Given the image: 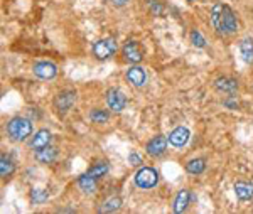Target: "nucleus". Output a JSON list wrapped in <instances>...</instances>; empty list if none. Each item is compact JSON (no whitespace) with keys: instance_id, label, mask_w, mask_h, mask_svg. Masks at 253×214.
Masks as SVG:
<instances>
[{"instance_id":"1","label":"nucleus","mask_w":253,"mask_h":214,"mask_svg":"<svg viewBox=\"0 0 253 214\" xmlns=\"http://www.w3.org/2000/svg\"><path fill=\"white\" fill-rule=\"evenodd\" d=\"M211 26L219 36H231L238 31V20L236 14L226 3H216L210 14Z\"/></svg>"},{"instance_id":"2","label":"nucleus","mask_w":253,"mask_h":214,"mask_svg":"<svg viewBox=\"0 0 253 214\" xmlns=\"http://www.w3.org/2000/svg\"><path fill=\"white\" fill-rule=\"evenodd\" d=\"M7 131H9L10 138L15 140V142H24L27 137H31L32 133V123L27 118L22 117H15L12 118L7 125Z\"/></svg>"},{"instance_id":"3","label":"nucleus","mask_w":253,"mask_h":214,"mask_svg":"<svg viewBox=\"0 0 253 214\" xmlns=\"http://www.w3.org/2000/svg\"><path fill=\"white\" fill-rule=\"evenodd\" d=\"M159 182V174L152 167H142L135 174V186L140 189H152Z\"/></svg>"},{"instance_id":"4","label":"nucleus","mask_w":253,"mask_h":214,"mask_svg":"<svg viewBox=\"0 0 253 214\" xmlns=\"http://www.w3.org/2000/svg\"><path fill=\"white\" fill-rule=\"evenodd\" d=\"M117 52V41L112 38L107 39H100L98 43L93 44V54L98 59H108Z\"/></svg>"},{"instance_id":"5","label":"nucleus","mask_w":253,"mask_h":214,"mask_svg":"<svg viewBox=\"0 0 253 214\" xmlns=\"http://www.w3.org/2000/svg\"><path fill=\"white\" fill-rule=\"evenodd\" d=\"M75 101H76V91H73V89H64V91L56 94L54 106L61 115H64L71 110V106L75 105Z\"/></svg>"},{"instance_id":"6","label":"nucleus","mask_w":253,"mask_h":214,"mask_svg":"<svg viewBox=\"0 0 253 214\" xmlns=\"http://www.w3.org/2000/svg\"><path fill=\"white\" fill-rule=\"evenodd\" d=\"M107 103H108L110 110H113V112H122L126 105V96L120 89L110 88L107 91Z\"/></svg>"},{"instance_id":"7","label":"nucleus","mask_w":253,"mask_h":214,"mask_svg":"<svg viewBox=\"0 0 253 214\" xmlns=\"http://www.w3.org/2000/svg\"><path fill=\"white\" fill-rule=\"evenodd\" d=\"M34 75L41 78V80H52L56 75H58V69L52 63H47V61H41V63H36L34 68H32Z\"/></svg>"},{"instance_id":"8","label":"nucleus","mask_w":253,"mask_h":214,"mask_svg":"<svg viewBox=\"0 0 253 214\" xmlns=\"http://www.w3.org/2000/svg\"><path fill=\"white\" fill-rule=\"evenodd\" d=\"M122 52H124L125 61H128V63H140L142 57H144V54H142V49L135 41L126 43L124 46V49H122Z\"/></svg>"},{"instance_id":"9","label":"nucleus","mask_w":253,"mask_h":214,"mask_svg":"<svg viewBox=\"0 0 253 214\" xmlns=\"http://www.w3.org/2000/svg\"><path fill=\"white\" fill-rule=\"evenodd\" d=\"M166 149H167V138L162 137V135H157V137H154L149 143H147V147H145L147 154L152 155V157H161V155L166 152Z\"/></svg>"},{"instance_id":"10","label":"nucleus","mask_w":253,"mask_h":214,"mask_svg":"<svg viewBox=\"0 0 253 214\" xmlns=\"http://www.w3.org/2000/svg\"><path fill=\"white\" fill-rule=\"evenodd\" d=\"M189 130L186 128V127H177V128H174L172 131L169 133V143L174 147H184L187 142H189Z\"/></svg>"},{"instance_id":"11","label":"nucleus","mask_w":253,"mask_h":214,"mask_svg":"<svg viewBox=\"0 0 253 214\" xmlns=\"http://www.w3.org/2000/svg\"><path fill=\"white\" fill-rule=\"evenodd\" d=\"M126 80H128L133 86L140 88V86L145 85L147 75H145V71L140 68V66H133V68H130L128 71H126Z\"/></svg>"},{"instance_id":"12","label":"nucleus","mask_w":253,"mask_h":214,"mask_svg":"<svg viewBox=\"0 0 253 214\" xmlns=\"http://www.w3.org/2000/svg\"><path fill=\"white\" fill-rule=\"evenodd\" d=\"M49 143H51V131L42 128V130H39L34 137H32L31 147L34 150H41V149H44V147H47Z\"/></svg>"},{"instance_id":"13","label":"nucleus","mask_w":253,"mask_h":214,"mask_svg":"<svg viewBox=\"0 0 253 214\" xmlns=\"http://www.w3.org/2000/svg\"><path fill=\"white\" fill-rule=\"evenodd\" d=\"M214 86L218 91H223V93H235L238 89V81L233 80V78H228V76H223V78H218L214 81Z\"/></svg>"},{"instance_id":"14","label":"nucleus","mask_w":253,"mask_h":214,"mask_svg":"<svg viewBox=\"0 0 253 214\" xmlns=\"http://www.w3.org/2000/svg\"><path fill=\"white\" fill-rule=\"evenodd\" d=\"M56 157H58V150L49 145L36 152V159H38V162L41 164H52L56 160Z\"/></svg>"},{"instance_id":"15","label":"nucleus","mask_w":253,"mask_h":214,"mask_svg":"<svg viewBox=\"0 0 253 214\" xmlns=\"http://www.w3.org/2000/svg\"><path fill=\"white\" fill-rule=\"evenodd\" d=\"M189 201H191V192L187 191V189H182V191H179V194L175 196L174 206H172L174 213L186 211V208H187V204H189Z\"/></svg>"},{"instance_id":"16","label":"nucleus","mask_w":253,"mask_h":214,"mask_svg":"<svg viewBox=\"0 0 253 214\" xmlns=\"http://www.w3.org/2000/svg\"><path fill=\"white\" fill-rule=\"evenodd\" d=\"M235 194L240 201H250L253 199V184L248 182H236L235 184Z\"/></svg>"},{"instance_id":"17","label":"nucleus","mask_w":253,"mask_h":214,"mask_svg":"<svg viewBox=\"0 0 253 214\" xmlns=\"http://www.w3.org/2000/svg\"><path fill=\"white\" fill-rule=\"evenodd\" d=\"M240 54L247 64H253V39L247 38L240 43Z\"/></svg>"},{"instance_id":"18","label":"nucleus","mask_w":253,"mask_h":214,"mask_svg":"<svg viewBox=\"0 0 253 214\" xmlns=\"http://www.w3.org/2000/svg\"><path fill=\"white\" fill-rule=\"evenodd\" d=\"M78 186L81 191L86 192V194H93V192L96 191V179L88 174H84L78 179Z\"/></svg>"},{"instance_id":"19","label":"nucleus","mask_w":253,"mask_h":214,"mask_svg":"<svg viewBox=\"0 0 253 214\" xmlns=\"http://www.w3.org/2000/svg\"><path fill=\"white\" fill-rule=\"evenodd\" d=\"M14 162H12V159L9 155L2 154V157H0V175L3 177V179H7V177L12 175V172H14Z\"/></svg>"},{"instance_id":"20","label":"nucleus","mask_w":253,"mask_h":214,"mask_svg":"<svg viewBox=\"0 0 253 214\" xmlns=\"http://www.w3.org/2000/svg\"><path fill=\"white\" fill-rule=\"evenodd\" d=\"M206 169V162L205 159H193L186 164V171L193 175H198V174H203Z\"/></svg>"},{"instance_id":"21","label":"nucleus","mask_w":253,"mask_h":214,"mask_svg":"<svg viewBox=\"0 0 253 214\" xmlns=\"http://www.w3.org/2000/svg\"><path fill=\"white\" fill-rule=\"evenodd\" d=\"M120 206H122L120 197L112 196V197H108V199L105 201L100 208H98V211H100V213H113V211H117V209H120Z\"/></svg>"},{"instance_id":"22","label":"nucleus","mask_w":253,"mask_h":214,"mask_svg":"<svg viewBox=\"0 0 253 214\" xmlns=\"http://www.w3.org/2000/svg\"><path fill=\"white\" fill-rule=\"evenodd\" d=\"M107 172H108V164L107 162H98L91 169H89L86 174L91 175V177H95V179H100V177L107 175Z\"/></svg>"},{"instance_id":"23","label":"nucleus","mask_w":253,"mask_h":214,"mask_svg":"<svg viewBox=\"0 0 253 214\" xmlns=\"http://www.w3.org/2000/svg\"><path fill=\"white\" fill-rule=\"evenodd\" d=\"M47 191H42V189H34V191L31 192V201L32 204H42L47 201Z\"/></svg>"},{"instance_id":"24","label":"nucleus","mask_w":253,"mask_h":214,"mask_svg":"<svg viewBox=\"0 0 253 214\" xmlns=\"http://www.w3.org/2000/svg\"><path fill=\"white\" fill-rule=\"evenodd\" d=\"M89 118H91L93 123H105L108 120V113L105 112V110H91V113H89Z\"/></svg>"},{"instance_id":"25","label":"nucleus","mask_w":253,"mask_h":214,"mask_svg":"<svg viewBox=\"0 0 253 214\" xmlns=\"http://www.w3.org/2000/svg\"><path fill=\"white\" fill-rule=\"evenodd\" d=\"M191 41H193V44L196 47H205L206 46V41H205V38H203L199 31L191 32Z\"/></svg>"},{"instance_id":"26","label":"nucleus","mask_w":253,"mask_h":214,"mask_svg":"<svg viewBox=\"0 0 253 214\" xmlns=\"http://www.w3.org/2000/svg\"><path fill=\"white\" fill-rule=\"evenodd\" d=\"M128 162L132 164V166H140V164H142V159L138 157L137 154H130V155H128Z\"/></svg>"},{"instance_id":"27","label":"nucleus","mask_w":253,"mask_h":214,"mask_svg":"<svg viewBox=\"0 0 253 214\" xmlns=\"http://www.w3.org/2000/svg\"><path fill=\"white\" fill-rule=\"evenodd\" d=\"M110 2H112L113 5H117V7H122V5H125L128 0H110Z\"/></svg>"}]
</instances>
